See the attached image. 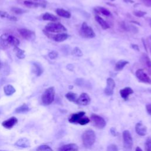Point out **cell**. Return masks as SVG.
Returning <instances> with one entry per match:
<instances>
[{
	"label": "cell",
	"instance_id": "obj_1",
	"mask_svg": "<svg viewBox=\"0 0 151 151\" xmlns=\"http://www.w3.org/2000/svg\"><path fill=\"white\" fill-rule=\"evenodd\" d=\"M95 140L96 134L93 130L89 129L84 132L82 134V141L86 147H90L94 143Z\"/></svg>",
	"mask_w": 151,
	"mask_h": 151
},
{
	"label": "cell",
	"instance_id": "obj_2",
	"mask_svg": "<svg viewBox=\"0 0 151 151\" xmlns=\"http://www.w3.org/2000/svg\"><path fill=\"white\" fill-rule=\"evenodd\" d=\"M55 97V89L54 87H50L47 88L41 96L42 103L45 106H48L51 104Z\"/></svg>",
	"mask_w": 151,
	"mask_h": 151
},
{
	"label": "cell",
	"instance_id": "obj_3",
	"mask_svg": "<svg viewBox=\"0 0 151 151\" xmlns=\"http://www.w3.org/2000/svg\"><path fill=\"white\" fill-rule=\"evenodd\" d=\"M46 31L50 32H63L67 31L66 28L59 22H50L47 24L45 27Z\"/></svg>",
	"mask_w": 151,
	"mask_h": 151
},
{
	"label": "cell",
	"instance_id": "obj_4",
	"mask_svg": "<svg viewBox=\"0 0 151 151\" xmlns=\"http://www.w3.org/2000/svg\"><path fill=\"white\" fill-rule=\"evenodd\" d=\"M80 33L83 37L86 38H93L96 36L95 32L92 28L85 22H84L81 25Z\"/></svg>",
	"mask_w": 151,
	"mask_h": 151
},
{
	"label": "cell",
	"instance_id": "obj_5",
	"mask_svg": "<svg viewBox=\"0 0 151 151\" xmlns=\"http://www.w3.org/2000/svg\"><path fill=\"white\" fill-rule=\"evenodd\" d=\"M123 146L127 150H130L133 146V139L128 130H124L123 132Z\"/></svg>",
	"mask_w": 151,
	"mask_h": 151
},
{
	"label": "cell",
	"instance_id": "obj_6",
	"mask_svg": "<svg viewBox=\"0 0 151 151\" xmlns=\"http://www.w3.org/2000/svg\"><path fill=\"white\" fill-rule=\"evenodd\" d=\"M91 119L94 125L97 128L103 129L106 125V122L105 120L102 117L94 113L91 115Z\"/></svg>",
	"mask_w": 151,
	"mask_h": 151
},
{
	"label": "cell",
	"instance_id": "obj_7",
	"mask_svg": "<svg viewBox=\"0 0 151 151\" xmlns=\"http://www.w3.org/2000/svg\"><path fill=\"white\" fill-rule=\"evenodd\" d=\"M18 32L21 36L27 40H34L35 38V34L34 31L28 29L21 28L18 29Z\"/></svg>",
	"mask_w": 151,
	"mask_h": 151
},
{
	"label": "cell",
	"instance_id": "obj_8",
	"mask_svg": "<svg viewBox=\"0 0 151 151\" xmlns=\"http://www.w3.org/2000/svg\"><path fill=\"white\" fill-rule=\"evenodd\" d=\"M85 114L86 113L84 111H79L78 113L73 114L69 118L68 121L71 123H78L81 124Z\"/></svg>",
	"mask_w": 151,
	"mask_h": 151
},
{
	"label": "cell",
	"instance_id": "obj_9",
	"mask_svg": "<svg viewBox=\"0 0 151 151\" xmlns=\"http://www.w3.org/2000/svg\"><path fill=\"white\" fill-rule=\"evenodd\" d=\"M136 76L140 81L145 83L151 84V78L143 69H138L136 71Z\"/></svg>",
	"mask_w": 151,
	"mask_h": 151
},
{
	"label": "cell",
	"instance_id": "obj_10",
	"mask_svg": "<svg viewBox=\"0 0 151 151\" xmlns=\"http://www.w3.org/2000/svg\"><path fill=\"white\" fill-rule=\"evenodd\" d=\"M116 84L114 80L110 77L107 79V86L104 90L105 94L107 96H111L113 94L114 89L115 87Z\"/></svg>",
	"mask_w": 151,
	"mask_h": 151
},
{
	"label": "cell",
	"instance_id": "obj_11",
	"mask_svg": "<svg viewBox=\"0 0 151 151\" xmlns=\"http://www.w3.org/2000/svg\"><path fill=\"white\" fill-rule=\"evenodd\" d=\"M91 101V99L89 95L86 93H83L77 98L76 103L81 106H87L89 104Z\"/></svg>",
	"mask_w": 151,
	"mask_h": 151
},
{
	"label": "cell",
	"instance_id": "obj_12",
	"mask_svg": "<svg viewBox=\"0 0 151 151\" xmlns=\"http://www.w3.org/2000/svg\"><path fill=\"white\" fill-rule=\"evenodd\" d=\"M18 122V119L15 117H11L9 118L8 119L4 121L2 123V126H4L5 128L10 129L13 127L14 126H15Z\"/></svg>",
	"mask_w": 151,
	"mask_h": 151
},
{
	"label": "cell",
	"instance_id": "obj_13",
	"mask_svg": "<svg viewBox=\"0 0 151 151\" xmlns=\"http://www.w3.org/2000/svg\"><path fill=\"white\" fill-rule=\"evenodd\" d=\"M8 34H3L0 37V48L2 50H6L10 47V45L8 42Z\"/></svg>",
	"mask_w": 151,
	"mask_h": 151
},
{
	"label": "cell",
	"instance_id": "obj_14",
	"mask_svg": "<svg viewBox=\"0 0 151 151\" xmlns=\"http://www.w3.org/2000/svg\"><path fill=\"white\" fill-rule=\"evenodd\" d=\"M135 130L137 134L144 136L147 133V127L142 123H137L135 126Z\"/></svg>",
	"mask_w": 151,
	"mask_h": 151
},
{
	"label": "cell",
	"instance_id": "obj_15",
	"mask_svg": "<svg viewBox=\"0 0 151 151\" xmlns=\"http://www.w3.org/2000/svg\"><path fill=\"white\" fill-rule=\"evenodd\" d=\"M121 97L124 100H127L129 96L133 93V90L132 88L129 87H124L123 89H121L119 91Z\"/></svg>",
	"mask_w": 151,
	"mask_h": 151
},
{
	"label": "cell",
	"instance_id": "obj_16",
	"mask_svg": "<svg viewBox=\"0 0 151 151\" xmlns=\"http://www.w3.org/2000/svg\"><path fill=\"white\" fill-rule=\"evenodd\" d=\"M30 145L31 144L29 140L26 137H23L18 140L15 143V146L21 148L28 147H30Z\"/></svg>",
	"mask_w": 151,
	"mask_h": 151
},
{
	"label": "cell",
	"instance_id": "obj_17",
	"mask_svg": "<svg viewBox=\"0 0 151 151\" xmlns=\"http://www.w3.org/2000/svg\"><path fill=\"white\" fill-rule=\"evenodd\" d=\"M59 151H78V146L74 143H70L61 146Z\"/></svg>",
	"mask_w": 151,
	"mask_h": 151
},
{
	"label": "cell",
	"instance_id": "obj_18",
	"mask_svg": "<svg viewBox=\"0 0 151 151\" xmlns=\"http://www.w3.org/2000/svg\"><path fill=\"white\" fill-rule=\"evenodd\" d=\"M51 38H52L56 42H63L68 38V35L65 33H61L57 35H51Z\"/></svg>",
	"mask_w": 151,
	"mask_h": 151
},
{
	"label": "cell",
	"instance_id": "obj_19",
	"mask_svg": "<svg viewBox=\"0 0 151 151\" xmlns=\"http://www.w3.org/2000/svg\"><path fill=\"white\" fill-rule=\"evenodd\" d=\"M96 21L98 22V24L101 26V27L103 29H107L110 28V25L108 24V23L101 17H100L98 15H95L94 17Z\"/></svg>",
	"mask_w": 151,
	"mask_h": 151
},
{
	"label": "cell",
	"instance_id": "obj_20",
	"mask_svg": "<svg viewBox=\"0 0 151 151\" xmlns=\"http://www.w3.org/2000/svg\"><path fill=\"white\" fill-rule=\"evenodd\" d=\"M142 60L143 61V63L146 65L147 71L151 74V60L149 58V57L145 54H143L142 57Z\"/></svg>",
	"mask_w": 151,
	"mask_h": 151
},
{
	"label": "cell",
	"instance_id": "obj_21",
	"mask_svg": "<svg viewBox=\"0 0 151 151\" xmlns=\"http://www.w3.org/2000/svg\"><path fill=\"white\" fill-rule=\"evenodd\" d=\"M94 11L99 14H101L103 15L110 17L111 15V14L109 10L106 9V8H104L103 6H96L94 8Z\"/></svg>",
	"mask_w": 151,
	"mask_h": 151
},
{
	"label": "cell",
	"instance_id": "obj_22",
	"mask_svg": "<svg viewBox=\"0 0 151 151\" xmlns=\"http://www.w3.org/2000/svg\"><path fill=\"white\" fill-rule=\"evenodd\" d=\"M24 4L25 6L32 8H37L38 6H42V7H45V5L43 4V3L41 2H34L31 1H25L24 2Z\"/></svg>",
	"mask_w": 151,
	"mask_h": 151
},
{
	"label": "cell",
	"instance_id": "obj_23",
	"mask_svg": "<svg viewBox=\"0 0 151 151\" xmlns=\"http://www.w3.org/2000/svg\"><path fill=\"white\" fill-rule=\"evenodd\" d=\"M8 42H9L10 46H14V47H18V45L20 43L19 40L17 38H16L15 37L13 36L12 35L9 34L8 37Z\"/></svg>",
	"mask_w": 151,
	"mask_h": 151
},
{
	"label": "cell",
	"instance_id": "obj_24",
	"mask_svg": "<svg viewBox=\"0 0 151 151\" xmlns=\"http://www.w3.org/2000/svg\"><path fill=\"white\" fill-rule=\"evenodd\" d=\"M129 63V62L127 61L126 60H120L119 61H117L116 64H115V67H114V70L119 71H121L123 69V68Z\"/></svg>",
	"mask_w": 151,
	"mask_h": 151
},
{
	"label": "cell",
	"instance_id": "obj_25",
	"mask_svg": "<svg viewBox=\"0 0 151 151\" xmlns=\"http://www.w3.org/2000/svg\"><path fill=\"white\" fill-rule=\"evenodd\" d=\"M56 13L58 15L64 17V18H69L71 17V14L70 12L62 9V8H57L56 9Z\"/></svg>",
	"mask_w": 151,
	"mask_h": 151
},
{
	"label": "cell",
	"instance_id": "obj_26",
	"mask_svg": "<svg viewBox=\"0 0 151 151\" xmlns=\"http://www.w3.org/2000/svg\"><path fill=\"white\" fill-rule=\"evenodd\" d=\"M4 91L5 95L11 96L15 92L16 90H15V88L12 85L8 84L4 87Z\"/></svg>",
	"mask_w": 151,
	"mask_h": 151
},
{
	"label": "cell",
	"instance_id": "obj_27",
	"mask_svg": "<svg viewBox=\"0 0 151 151\" xmlns=\"http://www.w3.org/2000/svg\"><path fill=\"white\" fill-rule=\"evenodd\" d=\"M42 19L45 21H57L58 19L54 15L50 13H45L42 16Z\"/></svg>",
	"mask_w": 151,
	"mask_h": 151
},
{
	"label": "cell",
	"instance_id": "obj_28",
	"mask_svg": "<svg viewBox=\"0 0 151 151\" xmlns=\"http://www.w3.org/2000/svg\"><path fill=\"white\" fill-rule=\"evenodd\" d=\"M14 51L15 52L16 56L19 58V59H24L25 57V51L18 47H15L14 48Z\"/></svg>",
	"mask_w": 151,
	"mask_h": 151
},
{
	"label": "cell",
	"instance_id": "obj_29",
	"mask_svg": "<svg viewBox=\"0 0 151 151\" xmlns=\"http://www.w3.org/2000/svg\"><path fill=\"white\" fill-rule=\"evenodd\" d=\"M29 110V108L27 104H23L19 107L17 108L15 110V112L17 113H26Z\"/></svg>",
	"mask_w": 151,
	"mask_h": 151
},
{
	"label": "cell",
	"instance_id": "obj_30",
	"mask_svg": "<svg viewBox=\"0 0 151 151\" xmlns=\"http://www.w3.org/2000/svg\"><path fill=\"white\" fill-rule=\"evenodd\" d=\"M0 17L2 18H6L8 19H9V20L13 21H16L17 20V18L11 15L8 13H7L6 12H5V11H0Z\"/></svg>",
	"mask_w": 151,
	"mask_h": 151
},
{
	"label": "cell",
	"instance_id": "obj_31",
	"mask_svg": "<svg viewBox=\"0 0 151 151\" xmlns=\"http://www.w3.org/2000/svg\"><path fill=\"white\" fill-rule=\"evenodd\" d=\"M65 97L70 101L76 103L77 99V96L76 93L73 92H68L65 94Z\"/></svg>",
	"mask_w": 151,
	"mask_h": 151
},
{
	"label": "cell",
	"instance_id": "obj_32",
	"mask_svg": "<svg viewBox=\"0 0 151 151\" xmlns=\"http://www.w3.org/2000/svg\"><path fill=\"white\" fill-rule=\"evenodd\" d=\"M34 72L36 74L37 76H40L42 73V68L37 64H34Z\"/></svg>",
	"mask_w": 151,
	"mask_h": 151
},
{
	"label": "cell",
	"instance_id": "obj_33",
	"mask_svg": "<svg viewBox=\"0 0 151 151\" xmlns=\"http://www.w3.org/2000/svg\"><path fill=\"white\" fill-rule=\"evenodd\" d=\"M37 151H53L51 147L47 145H42L39 146L37 149Z\"/></svg>",
	"mask_w": 151,
	"mask_h": 151
},
{
	"label": "cell",
	"instance_id": "obj_34",
	"mask_svg": "<svg viewBox=\"0 0 151 151\" xmlns=\"http://www.w3.org/2000/svg\"><path fill=\"white\" fill-rule=\"evenodd\" d=\"M145 151H151V137H149L145 142Z\"/></svg>",
	"mask_w": 151,
	"mask_h": 151
},
{
	"label": "cell",
	"instance_id": "obj_35",
	"mask_svg": "<svg viewBox=\"0 0 151 151\" xmlns=\"http://www.w3.org/2000/svg\"><path fill=\"white\" fill-rule=\"evenodd\" d=\"M72 54L76 57H81L83 55V52L79 48L75 47L72 51Z\"/></svg>",
	"mask_w": 151,
	"mask_h": 151
},
{
	"label": "cell",
	"instance_id": "obj_36",
	"mask_svg": "<svg viewBox=\"0 0 151 151\" xmlns=\"http://www.w3.org/2000/svg\"><path fill=\"white\" fill-rule=\"evenodd\" d=\"M11 10L13 12H14V13H15L17 14H23V13L26 12V11H25V10H24V9H22L21 8H18V7H12Z\"/></svg>",
	"mask_w": 151,
	"mask_h": 151
},
{
	"label": "cell",
	"instance_id": "obj_37",
	"mask_svg": "<svg viewBox=\"0 0 151 151\" xmlns=\"http://www.w3.org/2000/svg\"><path fill=\"white\" fill-rule=\"evenodd\" d=\"M133 14L137 17H142L146 14V12L142 11H133Z\"/></svg>",
	"mask_w": 151,
	"mask_h": 151
},
{
	"label": "cell",
	"instance_id": "obj_38",
	"mask_svg": "<svg viewBox=\"0 0 151 151\" xmlns=\"http://www.w3.org/2000/svg\"><path fill=\"white\" fill-rule=\"evenodd\" d=\"M58 55V54L55 51H52L48 53V57H50V58H51L52 60H54V59H55L56 58H57Z\"/></svg>",
	"mask_w": 151,
	"mask_h": 151
},
{
	"label": "cell",
	"instance_id": "obj_39",
	"mask_svg": "<svg viewBox=\"0 0 151 151\" xmlns=\"http://www.w3.org/2000/svg\"><path fill=\"white\" fill-rule=\"evenodd\" d=\"M107 151H118L117 146L114 144H111L108 146Z\"/></svg>",
	"mask_w": 151,
	"mask_h": 151
},
{
	"label": "cell",
	"instance_id": "obj_40",
	"mask_svg": "<svg viewBox=\"0 0 151 151\" xmlns=\"http://www.w3.org/2000/svg\"><path fill=\"white\" fill-rule=\"evenodd\" d=\"M110 132H111V134L114 136H116L118 135V132H117L116 129L114 127H112L110 129Z\"/></svg>",
	"mask_w": 151,
	"mask_h": 151
},
{
	"label": "cell",
	"instance_id": "obj_41",
	"mask_svg": "<svg viewBox=\"0 0 151 151\" xmlns=\"http://www.w3.org/2000/svg\"><path fill=\"white\" fill-rule=\"evenodd\" d=\"M146 111L147 112V113L151 116V103L150 104H147L146 106Z\"/></svg>",
	"mask_w": 151,
	"mask_h": 151
},
{
	"label": "cell",
	"instance_id": "obj_42",
	"mask_svg": "<svg viewBox=\"0 0 151 151\" xmlns=\"http://www.w3.org/2000/svg\"><path fill=\"white\" fill-rule=\"evenodd\" d=\"M142 1L147 6H151V0H142Z\"/></svg>",
	"mask_w": 151,
	"mask_h": 151
},
{
	"label": "cell",
	"instance_id": "obj_43",
	"mask_svg": "<svg viewBox=\"0 0 151 151\" xmlns=\"http://www.w3.org/2000/svg\"><path fill=\"white\" fill-rule=\"evenodd\" d=\"M132 48L137 51H139V50H140L139 47L138 45H137V44H132Z\"/></svg>",
	"mask_w": 151,
	"mask_h": 151
},
{
	"label": "cell",
	"instance_id": "obj_44",
	"mask_svg": "<svg viewBox=\"0 0 151 151\" xmlns=\"http://www.w3.org/2000/svg\"><path fill=\"white\" fill-rule=\"evenodd\" d=\"M146 19L147 22H148V24H149L150 27H151V18L150 17H148V18H146Z\"/></svg>",
	"mask_w": 151,
	"mask_h": 151
},
{
	"label": "cell",
	"instance_id": "obj_45",
	"mask_svg": "<svg viewBox=\"0 0 151 151\" xmlns=\"http://www.w3.org/2000/svg\"><path fill=\"white\" fill-rule=\"evenodd\" d=\"M123 1L124 2H126V3H130V4H133L134 2L133 1V0H123Z\"/></svg>",
	"mask_w": 151,
	"mask_h": 151
},
{
	"label": "cell",
	"instance_id": "obj_46",
	"mask_svg": "<svg viewBox=\"0 0 151 151\" xmlns=\"http://www.w3.org/2000/svg\"><path fill=\"white\" fill-rule=\"evenodd\" d=\"M136 151H143L142 150V149L140 147H137L136 148Z\"/></svg>",
	"mask_w": 151,
	"mask_h": 151
},
{
	"label": "cell",
	"instance_id": "obj_47",
	"mask_svg": "<svg viewBox=\"0 0 151 151\" xmlns=\"http://www.w3.org/2000/svg\"><path fill=\"white\" fill-rule=\"evenodd\" d=\"M149 49H150V51L151 53V45H149Z\"/></svg>",
	"mask_w": 151,
	"mask_h": 151
},
{
	"label": "cell",
	"instance_id": "obj_48",
	"mask_svg": "<svg viewBox=\"0 0 151 151\" xmlns=\"http://www.w3.org/2000/svg\"><path fill=\"white\" fill-rule=\"evenodd\" d=\"M1 67H2V64H1V62H0V70H1Z\"/></svg>",
	"mask_w": 151,
	"mask_h": 151
},
{
	"label": "cell",
	"instance_id": "obj_49",
	"mask_svg": "<svg viewBox=\"0 0 151 151\" xmlns=\"http://www.w3.org/2000/svg\"><path fill=\"white\" fill-rule=\"evenodd\" d=\"M149 92L151 93V89H149Z\"/></svg>",
	"mask_w": 151,
	"mask_h": 151
},
{
	"label": "cell",
	"instance_id": "obj_50",
	"mask_svg": "<svg viewBox=\"0 0 151 151\" xmlns=\"http://www.w3.org/2000/svg\"><path fill=\"white\" fill-rule=\"evenodd\" d=\"M109 1H114V0H109Z\"/></svg>",
	"mask_w": 151,
	"mask_h": 151
},
{
	"label": "cell",
	"instance_id": "obj_51",
	"mask_svg": "<svg viewBox=\"0 0 151 151\" xmlns=\"http://www.w3.org/2000/svg\"><path fill=\"white\" fill-rule=\"evenodd\" d=\"M0 151H6V150H0Z\"/></svg>",
	"mask_w": 151,
	"mask_h": 151
},
{
	"label": "cell",
	"instance_id": "obj_52",
	"mask_svg": "<svg viewBox=\"0 0 151 151\" xmlns=\"http://www.w3.org/2000/svg\"><path fill=\"white\" fill-rule=\"evenodd\" d=\"M35 1H40V0H35Z\"/></svg>",
	"mask_w": 151,
	"mask_h": 151
},
{
	"label": "cell",
	"instance_id": "obj_53",
	"mask_svg": "<svg viewBox=\"0 0 151 151\" xmlns=\"http://www.w3.org/2000/svg\"><path fill=\"white\" fill-rule=\"evenodd\" d=\"M0 113H1V111H0Z\"/></svg>",
	"mask_w": 151,
	"mask_h": 151
},
{
	"label": "cell",
	"instance_id": "obj_54",
	"mask_svg": "<svg viewBox=\"0 0 151 151\" xmlns=\"http://www.w3.org/2000/svg\"><path fill=\"white\" fill-rule=\"evenodd\" d=\"M150 38H151V36H150Z\"/></svg>",
	"mask_w": 151,
	"mask_h": 151
}]
</instances>
